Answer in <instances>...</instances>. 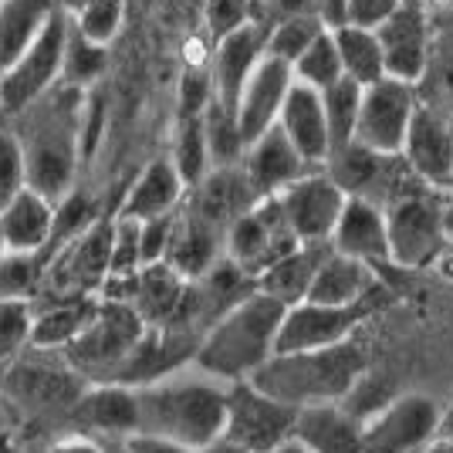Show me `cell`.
Masks as SVG:
<instances>
[{"instance_id":"obj_45","label":"cell","mask_w":453,"mask_h":453,"mask_svg":"<svg viewBox=\"0 0 453 453\" xmlns=\"http://www.w3.org/2000/svg\"><path fill=\"white\" fill-rule=\"evenodd\" d=\"M126 18V0H88L78 14H72L75 27L95 44H112Z\"/></svg>"},{"instance_id":"obj_35","label":"cell","mask_w":453,"mask_h":453,"mask_svg":"<svg viewBox=\"0 0 453 453\" xmlns=\"http://www.w3.org/2000/svg\"><path fill=\"white\" fill-rule=\"evenodd\" d=\"M416 92H419L423 109L453 122V27L447 24H440V31H436L434 55H430V65L419 78Z\"/></svg>"},{"instance_id":"obj_52","label":"cell","mask_w":453,"mask_h":453,"mask_svg":"<svg viewBox=\"0 0 453 453\" xmlns=\"http://www.w3.org/2000/svg\"><path fill=\"white\" fill-rule=\"evenodd\" d=\"M302 14H319V0H274V20L284 18H302Z\"/></svg>"},{"instance_id":"obj_51","label":"cell","mask_w":453,"mask_h":453,"mask_svg":"<svg viewBox=\"0 0 453 453\" xmlns=\"http://www.w3.org/2000/svg\"><path fill=\"white\" fill-rule=\"evenodd\" d=\"M126 450L129 453H193L187 447H176L170 440H156V436H129L126 440Z\"/></svg>"},{"instance_id":"obj_27","label":"cell","mask_w":453,"mask_h":453,"mask_svg":"<svg viewBox=\"0 0 453 453\" xmlns=\"http://www.w3.org/2000/svg\"><path fill=\"white\" fill-rule=\"evenodd\" d=\"M257 203H261V200H257V193L247 183L244 170L234 166V170L210 173L200 187L189 189L183 207H187L189 213H196L200 220H207V224H213L217 230L226 234L230 226L244 217L247 210H254Z\"/></svg>"},{"instance_id":"obj_31","label":"cell","mask_w":453,"mask_h":453,"mask_svg":"<svg viewBox=\"0 0 453 453\" xmlns=\"http://www.w3.org/2000/svg\"><path fill=\"white\" fill-rule=\"evenodd\" d=\"M102 298H55L35 302V332L31 349L38 352H65L81 339V332L92 325Z\"/></svg>"},{"instance_id":"obj_39","label":"cell","mask_w":453,"mask_h":453,"mask_svg":"<svg viewBox=\"0 0 453 453\" xmlns=\"http://www.w3.org/2000/svg\"><path fill=\"white\" fill-rule=\"evenodd\" d=\"M325 20L319 14H302V18H284L267 27V58L284 61L295 68V61L325 35Z\"/></svg>"},{"instance_id":"obj_33","label":"cell","mask_w":453,"mask_h":453,"mask_svg":"<svg viewBox=\"0 0 453 453\" xmlns=\"http://www.w3.org/2000/svg\"><path fill=\"white\" fill-rule=\"evenodd\" d=\"M187 288H189L187 278L176 267L166 265V261L142 267L139 271V281H135L133 308L150 328H163V325H170L180 315V308L187 302Z\"/></svg>"},{"instance_id":"obj_37","label":"cell","mask_w":453,"mask_h":453,"mask_svg":"<svg viewBox=\"0 0 453 453\" xmlns=\"http://www.w3.org/2000/svg\"><path fill=\"white\" fill-rule=\"evenodd\" d=\"M203 129H207V150L213 170H234V166H244L247 142L241 133V122L237 112L220 105L217 98L210 102V109L203 112Z\"/></svg>"},{"instance_id":"obj_11","label":"cell","mask_w":453,"mask_h":453,"mask_svg":"<svg viewBox=\"0 0 453 453\" xmlns=\"http://www.w3.org/2000/svg\"><path fill=\"white\" fill-rule=\"evenodd\" d=\"M298 244L295 230L288 224L281 210V200H261L254 210H247L237 224L226 230V261L247 271L254 281L265 274L271 265L288 257Z\"/></svg>"},{"instance_id":"obj_44","label":"cell","mask_w":453,"mask_h":453,"mask_svg":"<svg viewBox=\"0 0 453 453\" xmlns=\"http://www.w3.org/2000/svg\"><path fill=\"white\" fill-rule=\"evenodd\" d=\"M27 183V156L11 126L0 122V210H7L18 200Z\"/></svg>"},{"instance_id":"obj_9","label":"cell","mask_w":453,"mask_h":453,"mask_svg":"<svg viewBox=\"0 0 453 453\" xmlns=\"http://www.w3.org/2000/svg\"><path fill=\"white\" fill-rule=\"evenodd\" d=\"M298 410L281 399L261 393L250 379L226 389V426L224 440L244 453H278L295 443Z\"/></svg>"},{"instance_id":"obj_26","label":"cell","mask_w":453,"mask_h":453,"mask_svg":"<svg viewBox=\"0 0 453 453\" xmlns=\"http://www.w3.org/2000/svg\"><path fill=\"white\" fill-rule=\"evenodd\" d=\"M295 443L304 453H365V423L342 403L298 410Z\"/></svg>"},{"instance_id":"obj_17","label":"cell","mask_w":453,"mask_h":453,"mask_svg":"<svg viewBox=\"0 0 453 453\" xmlns=\"http://www.w3.org/2000/svg\"><path fill=\"white\" fill-rule=\"evenodd\" d=\"M68 419L75 423L81 436L122 443L139 434V393L133 386H119V382L88 386Z\"/></svg>"},{"instance_id":"obj_46","label":"cell","mask_w":453,"mask_h":453,"mask_svg":"<svg viewBox=\"0 0 453 453\" xmlns=\"http://www.w3.org/2000/svg\"><path fill=\"white\" fill-rule=\"evenodd\" d=\"M142 271V224L115 213L112 271L109 278H135Z\"/></svg>"},{"instance_id":"obj_4","label":"cell","mask_w":453,"mask_h":453,"mask_svg":"<svg viewBox=\"0 0 453 453\" xmlns=\"http://www.w3.org/2000/svg\"><path fill=\"white\" fill-rule=\"evenodd\" d=\"M369 372L365 349L359 342H345L321 352H298V356H274L257 376L250 379L261 393L281 399L295 410L345 403V396L359 386Z\"/></svg>"},{"instance_id":"obj_48","label":"cell","mask_w":453,"mask_h":453,"mask_svg":"<svg viewBox=\"0 0 453 453\" xmlns=\"http://www.w3.org/2000/svg\"><path fill=\"white\" fill-rule=\"evenodd\" d=\"M173 230H176V213L159 217V220H146V224H142V267L163 265V261L170 257Z\"/></svg>"},{"instance_id":"obj_14","label":"cell","mask_w":453,"mask_h":453,"mask_svg":"<svg viewBox=\"0 0 453 453\" xmlns=\"http://www.w3.org/2000/svg\"><path fill=\"white\" fill-rule=\"evenodd\" d=\"M440 406L430 396L393 399L365 423V453H423L436 440Z\"/></svg>"},{"instance_id":"obj_56","label":"cell","mask_w":453,"mask_h":453,"mask_svg":"<svg viewBox=\"0 0 453 453\" xmlns=\"http://www.w3.org/2000/svg\"><path fill=\"white\" fill-rule=\"evenodd\" d=\"M85 4H88V0H61V7H65L68 14H78V11L85 7Z\"/></svg>"},{"instance_id":"obj_36","label":"cell","mask_w":453,"mask_h":453,"mask_svg":"<svg viewBox=\"0 0 453 453\" xmlns=\"http://www.w3.org/2000/svg\"><path fill=\"white\" fill-rule=\"evenodd\" d=\"M173 166L180 170L187 189H196L210 173V150H207V129H203V115H176V129H173Z\"/></svg>"},{"instance_id":"obj_23","label":"cell","mask_w":453,"mask_h":453,"mask_svg":"<svg viewBox=\"0 0 453 453\" xmlns=\"http://www.w3.org/2000/svg\"><path fill=\"white\" fill-rule=\"evenodd\" d=\"M189 189L183 183L180 170L173 166L170 156H156L152 163H146V170L133 180V187L126 193V200L119 203V217L126 220H159L180 213V207L187 203Z\"/></svg>"},{"instance_id":"obj_20","label":"cell","mask_w":453,"mask_h":453,"mask_svg":"<svg viewBox=\"0 0 453 453\" xmlns=\"http://www.w3.org/2000/svg\"><path fill=\"white\" fill-rule=\"evenodd\" d=\"M403 163L419 183L447 189L453 180V122L419 105L403 146Z\"/></svg>"},{"instance_id":"obj_54","label":"cell","mask_w":453,"mask_h":453,"mask_svg":"<svg viewBox=\"0 0 453 453\" xmlns=\"http://www.w3.org/2000/svg\"><path fill=\"white\" fill-rule=\"evenodd\" d=\"M436 440H450L453 443V399L440 410V426H436Z\"/></svg>"},{"instance_id":"obj_13","label":"cell","mask_w":453,"mask_h":453,"mask_svg":"<svg viewBox=\"0 0 453 453\" xmlns=\"http://www.w3.org/2000/svg\"><path fill=\"white\" fill-rule=\"evenodd\" d=\"M440 24L426 11L423 0H406L393 18L379 27V44L386 55V75L419 85V78L430 65L434 55V41Z\"/></svg>"},{"instance_id":"obj_28","label":"cell","mask_w":453,"mask_h":453,"mask_svg":"<svg viewBox=\"0 0 453 453\" xmlns=\"http://www.w3.org/2000/svg\"><path fill=\"white\" fill-rule=\"evenodd\" d=\"M226 257V234L213 224L200 220L187 207L176 213V230H173V244L166 265L176 267L187 281H200L213 267Z\"/></svg>"},{"instance_id":"obj_18","label":"cell","mask_w":453,"mask_h":453,"mask_svg":"<svg viewBox=\"0 0 453 453\" xmlns=\"http://www.w3.org/2000/svg\"><path fill=\"white\" fill-rule=\"evenodd\" d=\"M267 58V31L257 24H247L241 31L226 35L213 44L210 75H213V98L237 112V102L244 95L247 81L254 78L257 65Z\"/></svg>"},{"instance_id":"obj_12","label":"cell","mask_w":453,"mask_h":453,"mask_svg":"<svg viewBox=\"0 0 453 453\" xmlns=\"http://www.w3.org/2000/svg\"><path fill=\"white\" fill-rule=\"evenodd\" d=\"M416 112H419L416 85L399 81V78H382L376 85H369L362 95L356 142L365 150L386 152V156H403Z\"/></svg>"},{"instance_id":"obj_5","label":"cell","mask_w":453,"mask_h":453,"mask_svg":"<svg viewBox=\"0 0 453 453\" xmlns=\"http://www.w3.org/2000/svg\"><path fill=\"white\" fill-rule=\"evenodd\" d=\"M146 332H150V325L139 319L133 304L102 302L92 325L81 332V339L68 345L61 356L88 386H105V382L119 379V372L126 369V362Z\"/></svg>"},{"instance_id":"obj_40","label":"cell","mask_w":453,"mask_h":453,"mask_svg":"<svg viewBox=\"0 0 453 453\" xmlns=\"http://www.w3.org/2000/svg\"><path fill=\"white\" fill-rule=\"evenodd\" d=\"M105 68H109V48L88 41L75 27V20H72V27H68V48H65V75H61V81L72 85V88L88 92L92 81H98V78L105 75Z\"/></svg>"},{"instance_id":"obj_58","label":"cell","mask_w":453,"mask_h":453,"mask_svg":"<svg viewBox=\"0 0 453 453\" xmlns=\"http://www.w3.org/2000/svg\"><path fill=\"white\" fill-rule=\"evenodd\" d=\"M443 193H447V203H450V210H453V180H450V187L443 189Z\"/></svg>"},{"instance_id":"obj_59","label":"cell","mask_w":453,"mask_h":453,"mask_svg":"<svg viewBox=\"0 0 453 453\" xmlns=\"http://www.w3.org/2000/svg\"><path fill=\"white\" fill-rule=\"evenodd\" d=\"M4 254H7V247H4V234H0V257H4Z\"/></svg>"},{"instance_id":"obj_49","label":"cell","mask_w":453,"mask_h":453,"mask_svg":"<svg viewBox=\"0 0 453 453\" xmlns=\"http://www.w3.org/2000/svg\"><path fill=\"white\" fill-rule=\"evenodd\" d=\"M403 4H406V0H349L345 24L365 27V31H379V27L403 7Z\"/></svg>"},{"instance_id":"obj_30","label":"cell","mask_w":453,"mask_h":453,"mask_svg":"<svg viewBox=\"0 0 453 453\" xmlns=\"http://www.w3.org/2000/svg\"><path fill=\"white\" fill-rule=\"evenodd\" d=\"M379 288L376 267L352 261V257H342V254H328L325 265L319 267V278L311 284V304H328V308H359L369 304L372 291Z\"/></svg>"},{"instance_id":"obj_2","label":"cell","mask_w":453,"mask_h":453,"mask_svg":"<svg viewBox=\"0 0 453 453\" xmlns=\"http://www.w3.org/2000/svg\"><path fill=\"white\" fill-rule=\"evenodd\" d=\"M139 393V434L203 453L224 440L226 389L207 379H159ZM135 434V436H139Z\"/></svg>"},{"instance_id":"obj_25","label":"cell","mask_w":453,"mask_h":453,"mask_svg":"<svg viewBox=\"0 0 453 453\" xmlns=\"http://www.w3.org/2000/svg\"><path fill=\"white\" fill-rule=\"evenodd\" d=\"M58 207L41 196L38 189H24L7 210H0V234L7 254H24V257H44L55 241Z\"/></svg>"},{"instance_id":"obj_42","label":"cell","mask_w":453,"mask_h":453,"mask_svg":"<svg viewBox=\"0 0 453 453\" xmlns=\"http://www.w3.org/2000/svg\"><path fill=\"white\" fill-rule=\"evenodd\" d=\"M35 302H0V369L18 362L31 349Z\"/></svg>"},{"instance_id":"obj_8","label":"cell","mask_w":453,"mask_h":453,"mask_svg":"<svg viewBox=\"0 0 453 453\" xmlns=\"http://www.w3.org/2000/svg\"><path fill=\"white\" fill-rule=\"evenodd\" d=\"M68 27H72V14L61 7L58 18L48 24V31L24 51L18 65L0 75V119H18L61 85Z\"/></svg>"},{"instance_id":"obj_32","label":"cell","mask_w":453,"mask_h":453,"mask_svg":"<svg viewBox=\"0 0 453 453\" xmlns=\"http://www.w3.org/2000/svg\"><path fill=\"white\" fill-rule=\"evenodd\" d=\"M332 254V244H302L295 247L288 257H281L278 265H271L257 278V291L281 302L284 308L304 304L311 295V284L319 278V267L325 265V257Z\"/></svg>"},{"instance_id":"obj_47","label":"cell","mask_w":453,"mask_h":453,"mask_svg":"<svg viewBox=\"0 0 453 453\" xmlns=\"http://www.w3.org/2000/svg\"><path fill=\"white\" fill-rule=\"evenodd\" d=\"M247 24H250V0H203V27L213 44Z\"/></svg>"},{"instance_id":"obj_6","label":"cell","mask_w":453,"mask_h":453,"mask_svg":"<svg viewBox=\"0 0 453 453\" xmlns=\"http://www.w3.org/2000/svg\"><path fill=\"white\" fill-rule=\"evenodd\" d=\"M447 217H450L447 193L413 180L386 207L393 265L399 267L430 265L436 254L443 250V244H447Z\"/></svg>"},{"instance_id":"obj_15","label":"cell","mask_w":453,"mask_h":453,"mask_svg":"<svg viewBox=\"0 0 453 453\" xmlns=\"http://www.w3.org/2000/svg\"><path fill=\"white\" fill-rule=\"evenodd\" d=\"M369 319V304L359 308H328V304H295L288 308L278 335V356H298V352H321L356 339L362 321Z\"/></svg>"},{"instance_id":"obj_16","label":"cell","mask_w":453,"mask_h":453,"mask_svg":"<svg viewBox=\"0 0 453 453\" xmlns=\"http://www.w3.org/2000/svg\"><path fill=\"white\" fill-rule=\"evenodd\" d=\"M298 244H332V234L342 220L349 196L342 193L325 170H311L295 187L278 196Z\"/></svg>"},{"instance_id":"obj_34","label":"cell","mask_w":453,"mask_h":453,"mask_svg":"<svg viewBox=\"0 0 453 453\" xmlns=\"http://www.w3.org/2000/svg\"><path fill=\"white\" fill-rule=\"evenodd\" d=\"M332 35H335V44H339L342 72H345L349 81L369 88V85H376L382 78H389L386 75V55H382V44H379L376 31L342 24Z\"/></svg>"},{"instance_id":"obj_50","label":"cell","mask_w":453,"mask_h":453,"mask_svg":"<svg viewBox=\"0 0 453 453\" xmlns=\"http://www.w3.org/2000/svg\"><path fill=\"white\" fill-rule=\"evenodd\" d=\"M41 453H109V443L105 440H95V436H65V440H55L48 443Z\"/></svg>"},{"instance_id":"obj_10","label":"cell","mask_w":453,"mask_h":453,"mask_svg":"<svg viewBox=\"0 0 453 453\" xmlns=\"http://www.w3.org/2000/svg\"><path fill=\"white\" fill-rule=\"evenodd\" d=\"M321 170L332 176V183L349 196V200H365L376 207H389L403 189L413 183L416 176L406 170L403 156H386V152L365 150L359 142L335 150Z\"/></svg>"},{"instance_id":"obj_38","label":"cell","mask_w":453,"mask_h":453,"mask_svg":"<svg viewBox=\"0 0 453 453\" xmlns=\"http://www.w3.org/2000/svg\"><path fill=\"white\" fill-rule=\"evenodd\" d=\"M362 95L365 88L342 78L339 85L321 92V105H325V119H328V133H332V152L345 150L356 142V129H359L362 112Z\"/></svg>"},{"instance_id":"obj_53","label":"cell","mask_w":453,"mask_h":453,"mask_svg":"<svg viewBox=\"0 0 453 453\" xmlns=\"http://www.w3.org/2000/svg\"><path fill=\"white\" fill-rule=\"evenodd\" d=\"M345 11H349V0H319V18L325 20L328 31L345 24Z\"/></svg>"},{"instance_id":"obj_43","label":"cell","mask_w":453,"mask_h":453,"mask_svg":"<svg viewBox=\"0 0 453 453\" xmlns=\"http://www.w3.org/2000/svg\"><path fill=\"white\" fill-rule=\"evenodd\" d=\"M41 257L4 254L0 257V302H35L41 291Z\"/></svg>"},{"instance_id":"obj_1","label":"cell","mask_w":453,"mask_h":453,"mask_svg":"<svg viewBox=\"0 0 453 453\" xmlns=\"http://www.w3.org/2000/svg\"><path fill=\"white\" fill-rule=\"evenodd\" d=\"M81 126H85V92L65 81L41 102H35L27 112L11 119V129L27 156V183L55 207L75 193Z\"/></svg>"},{"instance_id":"obj_55","label":"cell","mask_w":453,"mask_h":453,"mask_svg":"<svg viewBox=\"0 0 453 453\" xmlns=\"http://www.w3.org/2000/svg\"><path fill=\"white\" fill-rule=\"evenodd\" d=\"M423 453H453V443L450 440H434Z\"/></svg>"},{"instance_id":"obj_21","label":"cell","mask_w":453,"mask_h":453,"mask_svg":"<svg viewBox=\"0 0 453 453\" xmlns=\"http://www.w3.org/2000/svg\"><path fill=\"white\" fill-rule=\"evenodd\" d=\"M244 176L250 189L257 193V200H274L281 196L288 187H295L298 180H304L311 166L302 159V152L288 142V135L274 126L267 135H261L244 156Z\"/></svg>"},{"instance_id":"obj_24","label":"cell","mask_w":453,"mask_h":453,"mask_svg":"<svg viewBox=\"0 0 453 453\" xmlns=\"http://www.w3.org/2000/svg\"><path fill=\"white\" fill-rule=\"evenodd\" d=\"M278 129L288 135V142L302 152V159L311 170H321L332 156V133L321 105V92L304 88L295 81V88L284 102V112L278 119Z\"/></svg>"},{"instance_id":"obj_60","label":"cell","mask_w":453,"mask_h":453,"mask_svg":"<svg viewBox=\"0 0 453 453\" xmlns=\"http://www.w3.org/2000/svg\"><path fill=\"white\" fill-rule=\"evenodd\" d=\"M447 27H453V20H450V24H447Z\"/></svg>"},{"instance_id":"obj_19","label":"cell","mask_w":453,"mask_h":453,"mask_svg":"<svg viewBox=\"0 0 453 453\" xmlns=\"http://www.w3.org/2000/svg\"><path fill=\"white\" fill-rule=\"evenodd\" d=\"M291 88H295V72H291V65L274 61V58H265V61L257 65V72L247 81L244 95H241V102H237V122H241L247 150H250L261 135H267L278 126Z\"/></svg>"},{"instance_id":"obj_29","label":"cell","mask_w":453,"mask_h":453,"mask_svg":"<svg viewBox=\"0 0 453 453\" xmlns=\"http://www.w3.org/2000/svg\"><path fill=\"white\" fill-rule=\"evenodd\" d=\"M58 11L61 0H0V75L48 31Z\"/></svg>"},{"instance_id":"obj_7","label":"cell","mask_w":453,"mask_h":453,"mask_svg":"<svg viewBox=\"0 0 453 453\" xmlns=\"http://www.w3.org/2000/svg\"><path fill=\"white\" fill-rule=\"evenodd\" d=\"M88 382L68 365L61 352L27 349L18 362L4 369V393L27 413H72L85 396Z\"/></svg>"},{"instance_id":"obj_22","label":"cell","mask_w":453,"mask_h":453,"mask_svg":"<svg viewBox=\"0 0 453 453\" xmlns=\"http://www.w3.org/2000/svg\"><path fill=\"white\" fill-rule=\"evenodd\" d=\"M332 250L342 257H352L369 267L393 265V247H389V220L386 210L365 200H349L342 210V220L332 234Z\"/></svg>"},{"instance_id":"obj_57","label":"cell","mask_w":453,"mask_h":453,"mask_svg":"<svg viewBox=\"0 0 453 453\" xmlns=\"http://www.w3.org/2000/svg\"><path fill=\"white\" fill-rule=\"evenodd\" d=\"M278 453H304L302 447H298V443H288V447H281V450Z\"/></svg>"},{"instance_id":"obj_41","label":"cell","mask_w":453,"mask_h":453,"mask_svg":"<svg viewBox=\"0 0 453 453\" xmlns=\"http://www.w3.org/2000/svg\"><path fill=\"white\" fill-rule=\"evenodd\" d=\"M295 81L304 85V88H315V92H325L332 85H339L345 72H342V58H339V44H335V35L325 31L308 51H304L298 61H295Z\"/></svg>"},{"instance_id":"obj_3","label":"cell","mask_w":453,"mask_h":453,"mask_svg":"<svg viewBox=\"0 0 453 453\" xmlns=\"http://www.w3.org/2000/svg\"><path fill=\"white\" fill-rule=\"evenodd\" d=\"M288 308L261 291L230 308L224 319L210 328L200 349H196V365L213 379L247 382L254 379L267 362L278 356V335Z\"/></svg>"}]
</instances>
